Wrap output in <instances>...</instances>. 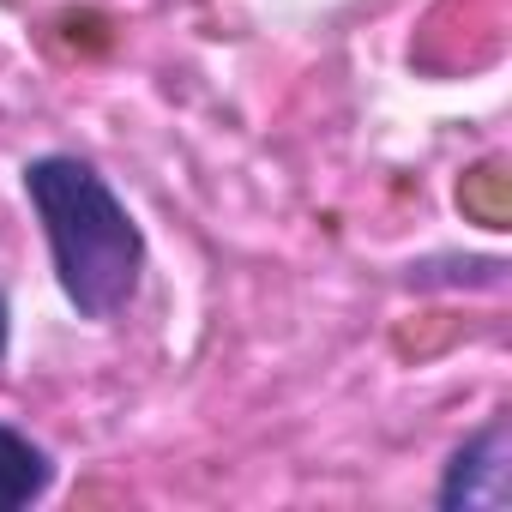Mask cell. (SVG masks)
I'll list each match as a JSON object with an SVG mask.
<instances>
[{"label":"cell","mask_w":512,"mask_h":512,"mask_svg":"<svg viewBox=\"0 0 512 512\" xmlns=\"http://www.w3.org/2000/svg\"><path fill=\"white\" fill-rule=\"evenodd\" d=\"M19 181L43 223L49 266L67 308L91 326L127 314L145 278V229L115 193V181L79 151H43L19 169Z\"/></svg>","instance_id":"1"},{"label":"cell","mask_w":512,"mask_h":512,"mask_svg":"<svg viewBox=\"0 0 512 512\" xmlns=\"http://www.w3.org/2000/svg\"><path fill=\"white\" fill-rule=\"evenodd\" d=\"M506 464H512V434L506 416L482 422L440 470V512H500L506 506Z\"/></svg>","instance_id":"2"},{"label":"cell","mask_w":512,"mask_h":512,"mask_svg":"<svg viewBox=\"0 0 512 512\" xmlns=\"http://www.w3.org/2000/svg\"><path fill=\"white\" fill-rule=\"evenodd\" d=\"M55 488V458L43 440H31L25 428L0 422V512H19L37 506Z\"/></svg>","instance_id":"3"},{"label":"cell","mask_w":512,"mask_h":512,"mask_svg":"<svg viewBox=\"0 0 512 512\" xmlns=\"http://www.w3.org/2000/svg\"><path fill=\"white\" fill-rule=\"evenodd\" d=\"M7 338H13V308H7V296H0V356H7Z\"/></svg>","instance_id":"4"}]
</instances>
